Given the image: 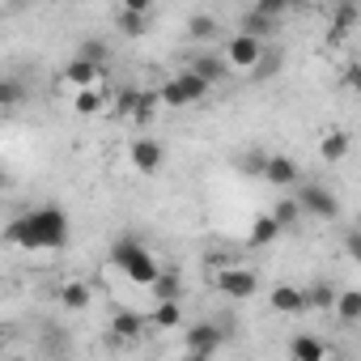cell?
Returning <instances> with one entry per match:
<instances>
[{
    "mask_svg": "<svg viewBox=\"0 0 361 361\" xmlns=\"http://www.w3.org/2000/svg\"><path fill=\"white\" fill-rule=\"evenodd\" d=\"M5 238L13 247H22V251H60L68 243V217L56 204H39V209L13 217Z\"/></svg>",
    "mask_w": 361,
    "mask_h": 361,
    "instance_id": "6da1fadb",
    "label": "cell"
},
{
    "mask_svg": "<svg viewBox=\"0 0 361 361\" xmlns=\"http://www.w3.org/2000/svg\"><path fill=\"white\" fill-rule=\"evenodd\" d=\"M111 264H115L132 285H140V289H153V281L161 276V264H157L153 251H149L145 243H136V238H119V243L111 247Z\"/></svg>",
    "mask_w": 361,
    "mask_h": 361,
    "instance_id": "7a4b0ae2",
    "label": "cell"
},
{
    "mask_svg": "<svg viewBox=\"0 0 361 361\" xmlns=\"http://www.w3.org/2000/svg\"><path fill=\"white\" fill-rule=\"evenodd\" d=\"M264 39H255V35H247V30H238L230 43H226V60H230V68H243V73H255V64L264 60Z\"/></svg>",
    "mask_w": 361,
    "mask_h": 361,
    "instance_id": "3957f363",
    "label": "cell"
},
{
    "mask_svg": "<svg viewBox=\"0 0 361 361\" xmlns=\"http://www.w3.org/2000/svg\"><path fill=\"white\" fill-rule=\"evenodd\" d=\"M213 285L221 289V293H230V298H251L255 289H259V276L251 272V268H238V264H226V268H217V276H213Z\"/></svg>",
    "mask_w": 361,
    "mask_h": 361,
    "instance_id": "277c9868",
    "label": "cell"
},
{
    "mask_svg": "<svg viewBox=\"0 0 361 361\" xmlns=\"http://www.w3.org/2000/svg\"><path fill=\"white\" fill-rule=\"evenodd\" d=\"M298 200H302L306 217H319V221H336V217H340V200H336L327 188H319V183H306V188L298 192Z\"/></svg>",
    "mask_w": 361,
    "mask_h": 361,
    "instance_id": "5b68a950",
    "label": "cell"
},
{
    "mask_svg": "<svg viewBox=\"0 0 361 361\" xmlns=\"http://www.w3.org/2000/svg\"><path fill=\"white\" fill-rule=\"evenodd\" d=\"M128 157H132V166H136L140 174H157L166 149H161V140H153V136H136L132 149H128Z\"/></svg>",
    "mask_w": 361,
    "mask_h": 361,
    "instance_id": "8992f818",
    "label": "cell"
},
{
    "mask_svg": "<svg viewBox=\"0 0 361 361\" xmlns=\"http://www.w3.org/2000/svg\"><path fill=\"white\" fill-rule=\"evenodd\" d=\"M264 178H268L272 188H293L302 174H298V161H293V157H285V153H272V157L264 161Z\"/></svg>",
    "mask_w": 361,
    "mask_h": 361,
    "instance_id": "52a82bcc",
    "label": "cell"
},
{
    "mask_svg": "<svg viewBox=\"0 0 361 361\" xmlns=\"http://www.w3.org/2000/svg\"><path fill=\"white\" fill-rule=\"evenodd\" d=\"M64 81H68L73 90L98 85V81H102V64H94V60H85V56H73V60H68V68H64Z\"/></svg>",
    "mask_w": 361,
    "mask_h": 361,
    "instance_id": "ba28073f",
    "label": "cell"
},
{
    "mask_svg": "<svg viewBox=\"0 0 361 361\" xmlns=\"http://www.w3.org/2000/svg\"><path fill=\"white\" fill-rule=\"evenodd\" d=\"M272 310H281V314H302V310H310V293L298 289V285H276V289H272Z\"/></svg>",
    "mask_w": 361,
    "mask_h": 361,
    "instance_id": "9c48e42d",
    "label": "cell"
},
{
    "mask_svg": "<svg viewBox=\"0 0 361 361\" xmlns=\"http://www.w3.org/2000/svg\"><path fill=\"white\" fill-rule=\"evenodd\" d=\"M217 348H221V327L200 323V327L188 331V353H192V357H213Z\"/></svg>",
    "mask_w": 361,
    "mask_h": 361,
    "instance_id": "30bf717a",
    "label": "cell"
},
{
    "mask_svg": "<svg viewBox=\"0 0 361 361\" xmlns=\"http://www.w3.org/2000/svg\"><path fill=\"white\" fill-rule=\"evenodd\" d=\"M281 230H285V226H281L272 213H259V217L251 221V230H247V243H251V247H268V243L281 238Z\"/></svg>",
    "mask_w": 361,
    "mask_h": 361,
    "instance_id": "8fae6325",
    "label": "cell"
},
{
    "mask_svg": "<svg viewBox=\"0 0 361 361\" xmlns=\"http://www.w3.org/2000/svg\"><path fill=\"white\" fill-rule=\"evenodd\" d=\"M145 323H149L145 314H136V310H119V314L111 319V331H115L119 340H136V336L145 331Z\"/></svg>",
    "mask_w": 361,
    "mask_h": 361,
    "instance_id": "7c38bea8",
    "label": "cell"
},
{
    "mask_svg": "<svg viewBox=\"0 0 361 361\" xmlns=\"http://www.w3.org/2000/svg\"><path fill=\"white\" fill-rule=\"evenodd\" d=\"M115 30H119L123 39H140V35L149 30V13H136V9H119V18H115Z\"/></svg>",
    "mask_w": 361,
    "mask_h": 361,
    "instance_id": "4fadbf2b",
    "label": "cell"
},
{
    "mask_svg": "<svg viewBox=\"0 0 361 361\" xmlns=\"http://www.w3.org/2000/svg\"><path fill=\"white\" fill-rule=\"evenodd\" d=\"M323 353H327V344L314 340V336H293V340H289V357H293V361H319Z\"/></svg>",
    "mask_w": 361,
    "mask_h": 361,
    "instance_id": "5bb4252c",
    "label": "cell"
},
{
    "mask_svg": "<svg viewBox=\"0 0 361 361\" xmlns=\"http://www.w3.org/2000/svg\"><path fill=\"white\" fill-rule=\"evenodd\" d=\"M153 327H178L183 323V310H178V298H157V310L149 314Z\"/></svg>",
    "mask_w": 361,
    "mask_h": 361,
    "instance_id": "9a60e30c",
    "label": "cell"
},
{
    "mask_svg": "<svg viewBox=\"0 0 361 361\" xmlns=\"http://www.w3.org/2000/svg\"><path fill=\"white\" fill-rule=\"evenodd\" d=\"M348 132H327L323 140H319V157L323 161H340V157H348Z\"/></svg>",
    "mask_w": 361,
    "mask_h": 361,
    "instance_id": "2e32d148",
    "label": "cell"
},
{
    "mask_svg": "<svg viewBox=\"0 0 361 361\" xmlns=\"http://www.w3.org/2000/svg\"><path fill=\"white\" fill-rule=\"evenodd\" d=\"M90 298H94V293H90L85 281H64V285H60V302H64L68 310H85Z\"/></svg>",
    "mask_w": 361,
    "mask_h": 361,
    "instance_id": "e0dca14e",
    "label": "cell"
},
{
    "mask_svg": "<svg viewBox=\"0 0 361 361\" xmlns=\"http://www.w3.org/2000/svg\"><path fill=\"white\" fill-rule=\"evenodd\" d=\"M336 314H340V323H361V289H340Z\"/></svg>",
    "mask_w": 361,
    "mask_h": 361,
    "instance_id": "ac0fdd59",
    "label": "cell"
},
{
    "mask_svg": "<svg viewBox=\"0 0 361 361\" xmlns=\"http://www.w3.org/2000/svg\"><path fill=\"white\" fill-rule=\"evenodd\" d=\"M238 30H247V35H255V39H268L272 30H276V18L272 13H264V9H251L247 18H243V26Z\"/></svg>",
    "mask_w": 361,
    "mask_h": 361,
    "instance_id": "d6986e66",
    "label": "cell"
},
{
    "mask_svg": "<svg viewBox=\"0 0 361 361\" xmlns=\"http://www.w3.org/2000/svg\"><path fill=\"white\" fill-rule=\"evenodd\" d=\"M73 111H77V115H98V111H102V90H98V85H85V90H77V98H73Z\"/></svg>",
    "mask_w": 361,
    "mask_h": 361,
    "instance_id": "ffe728a7",
    "label": "cell"
},
{
    "mask_svg": "<svg viewBox=\"0 0 361 361\" xmlns=\"http://www.w3.org/2000/svg\"><path fill=\"white\" fill-rule=\"evenodd\" d=\"M192 68H196L200 77H209V81L217 85V81L226 77V68H230V60H217V56H196V60H192Z\"/></svg>",
    "mask_w": 361,
    "mask_h": 361,
    "instance_id": "44dd1931",
    "label": "cell"
},
{
    "mask_svg": "<svg viewBox=\"0 0 361 361\" xmlns=\"http://www.w3.org/2000/svg\"><path fill=\"white\" fill-rule=\"evenodd\" d=\"M178 81H183V90H188V98H192V102H200V98H204V94L213 90V81H209V77H200L196 68H188V73H178Z\"/></svg>",
    "mask_w": 361,
    "mask_h": 361,
    "instance_id": "7402d4cb",
    "label": "cell"
},
{
    "mask_svg": "<svg viewBox=\"0 0 361 361\" xmlns=\"http://www.w3.org/2000/svg\"><path fill=\"white\" fill-rule=\"evenodd\" d=\"M188 35H192L196 43H209V39H217V22H213L209 13H196V18L188 22Z\"/></svg>",
    "mask_w": 361,
    "mask_h": 361,
    "instance_id": "603a6c76",
    "label": "cell"
},
{
    "mask_svg": "<svg viewBox=\"0 0 361 361\" xmlns=\"http://www.w3.org/2000/svg\"><path fill=\"white\" fill-rule=\"evenodd\" d=\"M353 22H357V5H353V0H344V5L336 9V18H331V35L340 39V35H348L353 30Z\"/></svg>",
    "mask_w": 361,
    "mask_h": 361,
    "instance_id": "cb8c5ba5",
    "label": "cell"
},
{
    "mask_svg": "<svg viewBox=\"0 0 361 361\" xmlns=\"http://www.w3.org/2000/svg\"><path fill=\"white\" fill-rule=\"evenodd\" d=\"M157 98H161L166 106H192V98H188V90H183V81H178V77H174V81H166Z\"/></svg>",
    "mask_w": 361,
    "mask_h": 361,
    "instance_id": "d4e9b609",
    "label": "cell"
},
{
    "mask_svg": "<svg viewBox=\"0 0 361 361\" xmlns=\"http://www.w3.org/2000/svg\"><path fill=\"white\" fill-rule=\"evenodd\" d=\"M306 293H310V310H336L340 289H331V285H314V289H306Z\"/></svg>",
    "mask_w": 361,
    "mask_h": 361,
    "instance_id": "484cf974",
    "label": "cell"
},
{
    "mask_svg": "<svg viewBox=\"0 0 361 361\" xmlns=\"http://www.w3.org/2000/svg\"><path fill=\"white\" fill-rule=\"evenodd\" d=\"M302 213H306V209H302V200H281V204L272 209V217H276L285 230H289V226H298V217H302Z\"/></svg>",
    "mask_w": 361,
    "mask_h": 361,
    "instance_id": "4316f807",
    "label": "cell"
},
{
    "mask_svg": "<svg viewBox=\"0 0 361 361\" xmlns=\"http://www.w3.org/2000/svg\"><path fill=\"white\" fill-rule=\"evenodd\" d=\"M77 56H85V60H94V64L106 68V43H98V39H85V43L77 47Z\"/></svg>",
    "mask_w": 361,
    "mask_h": 361,
    "instance_id": "83f0119b",
    "label": "cell"
},
{
    "mask_svg": "<svg viewBox=\"0 0 361 361\" xmlns=\"http://www.w3.org/2000/svg\"><path fill=\"white\" fill-rule=\"evenodd\" d=\"M153 298H178V276H174V272H170V276L161 272V276L153 281Z\"/></svg>",
    "mask_w": 361,
    "mask_h": 361,
    "instance_id": "f1b7e54d",
    "label": "cell"
},
{
    "mask_svg": "<svg viewBox=\"0 0 361 361\" xmlns=\"http://www.w3.org/2000/svg\"><path fill=\"white\" fill-rule=\"evenodd\" d=\"M276 68H281V56H276V51H264V60L255 64V73H251V77H272Z\"/></svg>",
    "mask_w": 361,
    "mask_h": 361,
    "instance_id": "f546056e",
    "label": "cell"
},
{
    "mask_svg": "<svg viewBox=\"0 0 361 361\" xmlns=\"http://www.w3.org/2000/svg\"><path fill=\"white\" fill-rule=\"evenodd\" d=\"M18 98H22L18 81H5V85H0V102H5V111H13V106H18Z\"/></svg>",
    "mask_w": 361,
    "mask_h": 361,
    "instance_id": "4dcf8cb0",
    "label": "cell"
},
{
    "mask_svg": "<svg viewBox=\"0 0 361 361\" xmlns=\"http://www.w3.org/2000/svg\"><path fill=\"white\" fill-rule=\"evenodd\" d=\"M344 251H348V259L361 264V230H348V234H344Z\"/></svg>",
    "mask_w": 361,
    "mask_h": 361,
    "instance_id": "1f68e13d",
    "label": "cell"
},
{
    "mask_svg": "<svg viewBox=\"0 0 361 361\" xmlns=\"http://www.w3.org/2000/svg\"><path fill=\"white\" fill-rule=\"evenodd\" d=\"M289 5H293V0H255V9H264V13H272V18H281Z\"/></svg>",
    "mask_w": 361,
    "mask_h": 361,
    "instance_id": "d6a6232c",
    "label": "cell"
},
{
    "mask_svg": "<svg viewBox=\"0 0 361 361\" xmlns=\"http://www.w3.org/2000/svg\"><path fill=\"white\" fill-rule=\"evenodd\" d=\"M344 85H348V90H357V94H361V64H357V68H348V77H344Z\"/></svg>",
    "mask_w": 361,
    "mask_h": 361,
    "instance_id": "836d02e7",
    "label": "cell"
},
{
    "mask_svg": "<svg viewBox=\"0 0 361 361\" xmlns=\"http://www.w3.org/2000/svg\"><path fill=\"white\" fill-rule=\"evenodd\" d=\"M123 9H136V13H149L153 0H123Z\"/></svg>",
    "mask_w": 361,
    "mask_h": 361,
    "instance_id": "e575fe53",
    "label": "cell"
},
{
    "mask_svg": "<svg viewBox=\"0 0 361 361\" xmlns=\"http://www.w3.org/2000/svg\"><path fill=\"white\" fill-rule=\"evenodd\" d=\"M5 5H22V0H5Z\"/></svg>",
    "mask_w": 361,
    "mask_h": 361,
    "instance_id": "d590c367",
    "label": "cell"
}]
</instances>
